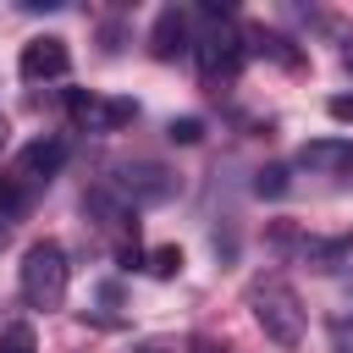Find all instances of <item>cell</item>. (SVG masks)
Returning a JSON list of instances; mask_svg holds the SVG:
<instances>
[{
  "label": "cell",
  "instance_id": "obj_1",
  "mask_svg": "<svg viewBox=\"0 0 353 353\" xmlns=\"http://www.w3.org/2000/svg\"><path fill=\"white\" fill-rule=\"evenodd\" d=\"M248 314H254V325H259L276 347H303L309 314H303L298 292H292L281 276H254V281H248Z\"/></svg>",
  "mask_w": 353,
  "mask_h": 353
},
{
  "label": "cell",
  "instance_id": "obj_2",
  "mask_svg": "<svg viewBox=\"0 0 353 353\" xmlns=\"http://www.w3.org/2000/svg\"><path fill=\"white\" fill-rule=\"evenodd\" d=\"M17 287H22V303L28 309H61L66 303V287H72V265H66V248L61 243H33L22 254V270H17Z\"/></svg>",
  "mask_w": 353,
  "mask_h": 353
},
{
  "label": "cell",
  "instance_id": "obj_3",
  "mask_svg": "<svg viewBox=\"0 0 353 353\" xmlns=\"http://www.w3.org/2000/svg\"><path fill=\"white\" fill-rule=\"evenodd\" d=\"M193 55H199V66H204V77H237L243 72V61H248V44H243V33L232 28V17H215L199 39H193Z\"/></svg>",
  "mask_w": 353,
  "mask_h": 353
},
{
  "label": "cell",
  "instance_id": "obj_4",
  "mask_svg": "<svg viewBox=\"0 0 353 353\" xmlns=\"http://www.w3.org/2000/svg\"><path fill=\"white\" fill-rule=\"evenodd\" d=\"M110 188H116L132 210H143V204H165V199L176 193V171H165V165H154V160H127V165H116Z\"/></svg>",
  "mask_w": 353,
  "mask_h": 353
},
{
  "label": "cell",
  "instance_id": "obj_5",
  "mask_svg": "<svg viewBox=\"0 0 353 353\" xmlns=\"http://www.w3.org/2000/svg\"><path fill=\"white\" fill-rule=\"evenodd\" d=\"M66 110H72V121H77L83 132H121V127L138 116V105H132V99L83 94V88H72V94H66Z\"/></svg>",
  "mask_w": 353,
  "mask_h": 353
},
{
  "label": "cell",
  "instance_id": "obj_6",
  "mask_svg": "<svg viewBox=\"0 0 353 353\" xmlns=\"http://www.w3.org/2000/svg\"><path fill=\"white\" fill-rule=\"evenodd\" d=\"M17 72H22L28 83H55V77H66V72H72V50H66V39H55V33L28 39L22 55H17Z\"/></svg>",
  "mask_w": 353,
  "mask_h": 353
},
{
  "label": "cell",
  "instance_id": "obj_7",
  "mask_svg": "<svg viewBox=\"0 0 353 353\" xmlns=\"http://www.w3.org/2000/svg\"><path fill=\"white\" fill-rule=\"evenodd\" d=\"M83 215L99 226V232H116V237H138V210L110 188V182H99V188H88L83 193Z\"/></svg>",
  "mask_w": 353,
  "mask_h": 353
},
{
  "label": "cell",
  "instance_id": "obj_8",
  "mask_svg": "<svg viewBox=\"0 0 353 353\" xmlns=\"http://www.w3.org/2000/svg\"><path fill=\"white\" fill-rule=\"evenodd\" d=\"M149 50H154V61H182L193 50V17L176 11V6H165L154 17V28H149Z\"/></svg>",
  "mask_w": 353,
  "mask_h": 353
},
{
  "label": "cell",
  "instance_id": "obj_9",
  "mask_svg": "<svg viewBox=\"0 0 353 353\" xmlns=\"http://www.w3.org/2000/svg\"><path fill=\"white\" fill-rule=\"evenodd\" d=\"M61 165H66V138H55V132L22 143V154H17V176L22 182H50Z\"/></svg>",
  "mask_w": 353,
  "mask_h": 353
},
{
  "label": "cell",
  "instance_id": "obj_10",
  "mask_svg": "<svg viewBox=\"0 0 353 353\" xmlns=\"http://www.w3.org/2000/svg\"><path fill=\"white\" fill-rule=\"evenodd\" d=\"M298 165L303 171H353V143L347 138H314L298 149Z\"/></svg>",
  "mask_w": 353,
  "mask_h": 353
},
{
  "label": "cell",
  "instance_id": "obj_11",
  "mask_svg": "<svg viewBox=\"0 0 353 353\" xmlns=\"http://www.w3.org/2000/svg\"><path fill=\"white\" fill-rule=\"evenodd\" d=\"M243 44H248V55H270V61H281V66H298V50H292V39H281V33H270V28H254V33H243Z\"/></svg>",
  "mask_w": 353,
  "mask_h": 353
},
{
  "label": "cell",
  "instance_id": "obj_12",
  "mask_svg": "<svg viewBox=\"0 0 353 353\" xmlns=\"http://www.w3.org/2000/svg\"><path fill=\"white\" fill-rule=\"evenodd\" d=\"M143 270H149V276H160V281H171V276L182 270V248H176V243L149 248V254H143Z\"/></svg>",
  "mask_w": 353,
  "mask_h": 353
},
{
  "label": "cell",
  "instance_id": "obj_13",
  "mask_svg": "<svg viewBox=\"0 0 353 353\" xmlns=\"http://www.w3.org/2000/svg\"><path fill=\"white\" fill-rule=\"evenodd\" d=\"M28 210V182L22 176H0V221H17Z\"/></svg>",
  "mask_w": 353,
  "mask_h": 353
},
{
  "label": "cell",
  "instance_id": "obj_14",
  "mask_svg": "<svg viewBox=\"0 0 353 353\" xmlns=\"http://www.w3.org/2000/svg\"><path fill=\"white\" fill-rule=\"evenodd\" d=\"M0 353H39V336H33V325H28V320H11V325H0Z\"/></svg>",
  "mask_w": 353,
  "mask_h": 353
},
{
  "label": "cell",
  "instance_id": "obj_15",
  "mask_svg": "<svg viewBox=\"0 0 353 353\" xmlns=\"http://www.w3.org/2000/svg\"><path fill=\"white\" fill-rule=\"evenodd\" d=\"M254 193H259V199H281V193H287V165H265V171L254 176Z\"/></svg>",
  "mask_w": 353,
  "mask_h": 353
},
{
  "label": "cell",
  "instance_id": "obj_16",
  "mask_svg": "<svg viewBox=\"0 0 353 353\" xmlns=\"http://www.w3.org/2000/svg\"><path fill=\"white\" fill-rule=\"evenodd\" d=\"M165 138H171V143H199V138H204V121H199V116H176V121L165 127Z\"/></svg>",
  "mask_w": 353,
  "mask_h": 353
},
{
  "label": "cell",
  "instance_id": "obj_17",
  "mask_svg": "<svg viewBox=\"0 0 353 353\" xmlns=\"http://www.w3.org/2000/svg\"><path fill=\"white\" fill-rule=\"evenodd\" d=\"M325 116L331 121H353V94H331L325 99Z\"/></svg>",
  "mask_w": 353,
  "mask_h": 353
},
{
  "label": "cell",
  "instance_id": "obj_18",
  "mask_svg": "<svg viewBox=\"0 0 353 353\" xmlns=\"http://www.w3.org/2000/svg\"><path fill=\"white\" fill-rule=\"evenodd\" d=\"M116 259H121V270H138V265H143V248H138V243H121Z\"/></svg>",
  "mask_w": 353,
  "mask_h": 353
},
{
  "label": "cell",
  "instance_id": "obj_19",
  "mask_svg": "<svg viewBox=\"0 0 353 353\" xmlns=\"http://www.w3.org/2000/svg\"><path fill=\"white\" fill-rule=\"evenodd\" d=\"M193 353H232V347H221V342H193Z\"/></svg>",
  "mask_w": 353,
  "mask_h": 353
},
{
  "label": "cell",
  "instance_id": "obj_20",
  "mask_svg": "<svg viewBox=\"0 0 353 353\" xmlns=\"http://www.w3.org/2000/svg\"><path fill=\"white\" fill-rule=\"evenodd\" d=\"M0 149H6V121H0Z\"/></svg>",
  "mask_w": 353,
  "mask_h": 353
},
{
  "label": "cell",
  "instance_id": "obj_21",
  "mask_svg": "<svg viewBox=\"0 0 353 353\" xmlns=\"http://www.w3.org/2000/svg\"><path fill=\"white\" fill-rule=\"evenodd\" d=\"M0 243H6V226H0Z\"/></svg>",
  "mask_w": 353,
  "mask_h": 353
}]
</instances>
